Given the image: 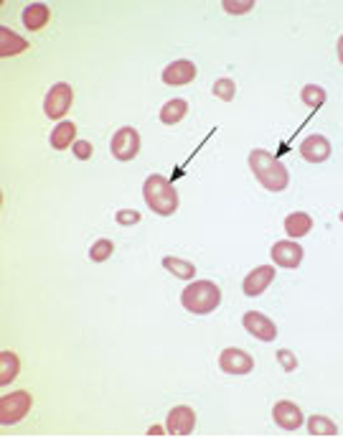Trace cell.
Masks as SVG:
<instances>
[{
	"instance_id": "cell-1",
	"label": "cell",
	"mask_w": 343,
	"mask_h": 438,
	"mask_svg": "<svg viewBox=\"0 0 343 438\" xmlns=\"http://www.w3.org/2000/svg\"><path fill=\"white\" fill-rule=\"evenodd\" d=\"M250 168L254 171L257 181L267 192H285L287 184H290L287 168H285L272 153L262 151V148H254V151L250 153Z\"/></svg>"
},
{
	"instance_id": "cell-2",
	"label": "cell",
	"mask_w": 343,
	"mask_h": 438,
	"mask_svg": "<svg viewBox=\"0 0 343 438\" xmlns=\"http://www.w3.org/2000/svg\"><path fill=\"white\" fill-rule=\"evenodd\" d=\"M143 199L160 217H171L179 209V192H176V186L165 179V176H160V173H153V176L145 179V184H143Z\"/></svg>"
},
{
	"instance_id": "cell-3",
	"label": "cell",
	"mask_w": 343,
	"mask_h": 438,
	"mask_svg": "<svg viewBox=\"0 0 343 438\" xmlns=\"http://www.w3.org/2000/svg\"><path fill=\"white\" fill-rule=\"evenodd\" d=\"M181 304H183L186 311L204 316V313H212L219 308L221 291L212 280H193L191 286H186L183 293H181Z\"/></svg>"
},
{
	"instance_id": "cell-4",
	"label": "cell",
	"mask_w": 343,
	"mask_h": 438,
	"mask_svg": "<svg viewBox=\"0 0 343 438\" xmlns=\"http://www.w3.org/2000/svg\"><path fill=\"white\" fill-rule=\"evenodd\" d=\"M31 411V395L23 390L0 398V425H13L23 420Z\"/></svg>"
},
{
	"instance_id": "cell-5",
	"label": "cell",
	"mask_w": 343,
	"mask_h": 438,
	"mask_svg": "<svg viewBox=\"0 0 343 438\" xmlns=\"http://www.w3.org/2000/svg\"><path fill=\"white\" fill-rule=\"evenodd\" d=\"M72 102H74V89L66 82H59V85H53L48 89L46 100H44V113H46V118L59 120L69 113Z\"/></svg>"
},
{
	"instance_id": "cell-6",
	"label": "cell",
	"mask_w": 343,
	"mask_h": 438,
	"mask_svg": "<svg viewBox=\"0 0 343 438\" xmlns=\"http://www.w3.org/2000/svg\"><path fill=\"white\" fill-rule=\"evenodd\" d=\"M140 133L135 127H119L117 133L112 135V143H110V151L117 161H132L140 153Z\"/></svg>"
},
{
	"instance_id": "cell-7",
	"label": "cell",
	"mask_w": 343,
	"mask_h": 438,
	"mask_svg": "<svg viewBox=\"0 0 343 438\" xmlns=\"http://www.w3.org/2000/svg\"><path fill=\"white\" fill-rule=\"evenodd\" d=\"M219 367L226 375H250L254 370V359L242 349H237V346H229V349L219 354Z\"/></svg>"
},
{
	"instance_id": "cell-8",
	"label": "cell",
	"mask_w": 343,
	"mask_h": 438,
	"mask_svg": "<svg viewBox=\"0 0 343 438\" xmlns=\"http://www.w3.org/2000/svg\"><path fill=\"white\" fill-rule=\"evenodd\" d=\"M242 324H245L247 332L254 339H259V342H275V337H278L275 321H270L259 311H247L245 316H242Z\"/></svg>"
},
{
	"instance_id": "cell-9",
	"label": "cell",
	"mask_w": 343,
	"mask_h": 438,
	"mask_svg": "<svg viewBox=\"0 0 343 438\" xmlns=\"http://www.w3.org/2000/svg\"><path fill=\"white\" fill-rule=\"evenodd\" d=\"M165 423H168V433L171 436H191L193 428H196V413L188 405H176L168 413Z\"/></svg>"
},
{
	"instance_id": "cell-10",
	"label": "cell",
	"mask_w": 343,
	"mask_h": 438,
	"mask_svg": "<svg viewBox=\"0 0 343 438\" xmlns=\"http://www.w3.org/2000/svg\"><path fill=\"white\" fill-rule=\"evenodd\" d=\"M303 258H305L303 247L297 245V242H292V239H280V242L272 245V260H275V265H280V268L292 270V268H297L303 263Z\"/></svg>"
},
{
	"instance_id": "cell-11",
	"label": "cell",
	"mask_w": 343,
	"mask_h": 438,
	"mask_svg": "<svg viewBox=\"0 0 343 438\" xmlns=\"http://www.w3.org/2000/svg\"><path fill=\"white\" fill-rule=\"evenodd\" d=\"M272 418H275V423L283 431H297L303 425V411L295 403H290V400H280L272 408Z\"/></svg>"
},
{
	"instance_id": "cell-12",
	"label": "cell",
	"mask_w": 343,
	"mask_h": 438,
	"mask_svg": "<svg viewBox=\"0 0 343 438\" xmlns=\"http://www.w3.org/2000/svg\"><path fill=\"white\" fill-rule=\"evenodd\" d=\"M196 80V64L188 59H179L168 64L163 69V82L171 87H181V85H191Z\"/></svg>"
},
{
	"instance_id": "cell-13",
	"label": "cell",
	"mask_w": 343,
	"mask_h": 438,
	"mask_svg": "<svg viewBox=\"0 0 343 438\" xmlns=\"http://www.w3.org/2000/svg\"><path fill=\"white\" fill-rule=\"evenodd\" d=\"M272 280H275V268L272 265H259V268H254L250 275H247L245 283H242V288H245V293L250 296V299H254V296H262V293L270 288Z\"/></svg>"
},
{
	"instance_id": "cell-14",
	"label": "cell",
	"mask_w": 343,
	"mask_h": 438,
	"mask_svg": "<svg viewBox=\"0 0 343 438\" xmlns=\"http://www.w3.org/2000/svg\"><path fill=\"white\" fill-rule=\"evenodd\" d=\"M300 156H303L308 163H323L330 158V143L323 135H311V138L303 140L300 146Z\"/></svg>"
},
{
	"instance_id": "cell-15",
	"label": "cell",
	"mask_w": 343,
	"mask_h": 438,
	"mask_svg": "<svg viewBox=\"0 0 343 438\" xmlns=\"http://www.w3.org/2000/svg\"><path fill=\"white\" fill-rule=\"evenodd\" d=\"M77 143V125L72 120H59V125L51 130V148L56 151H66Z\"/></svg>"
},
{
	"instance_id": "cell-16",
	"label": "cell",
	"mask_w": 343,
	"mask_h": 438,
	"mask_svg": "<svg viewBox=\"0 0 343 438\" xmlns=\"http://www.w3.org/2000/svg\"><path fill=\"white\" fill-rule=\"evenodd\" d=\"M313 230V219L311 214L305 212H290L287 217H285V232H287V237L292 239H300L305 237V234Z\"/></svg>"
},
{
	"instance_id": "cell-17",
	"label": "cell",
	"mask_w": 343,
	"mask_h": 438,
	"mask_svg": "<svg viewBox=\"0 0 343 438\" xmlns=\"http://www.w3.org/2000/svg\"><path fill=\"white\" fill-rule=\"evenodd\" d=\"M28 41L15 36L8 26H0V59H8V56H15V54L26 51Z\"/></svg>"
},
{
	"instance_id": "cell-18",
	"label": "cell",
	"mask_w": 343,
	"mask_h": 438,
	"mask_svg": "<svg viewBox=\"0 0 343 438\" xmlns=\"http://www.w3.org/2000/svg\"><path fill=\"white\" fill-rule=\"evenodd\" d=\"M48 18H51V13H48V6H44V3H31L23 11V26L28 31H41L48 23Z\"/></svg>"
},
{
	"instance_id": "cell-19",
	"label": "cell",
	"mask_w": 343,
	"mask_h": 438,
	"mask_svg": "<svg viewBox=\"0 0 343 438\" xmlns=\"http://www.w3.org/2000/svg\"><path fill=\"white\" fill-rule=\"evenodd\" d=\"M20 372V359L13 352H0V385H11Z\"/></svg>"
},
{
	"instance_id": "cell-20",
	"label": "cell",
	"mask_w": 343,
	"mask_h": 438,
	"mask_svg": "<svg viewBox=\"0 0 343 438\" xmlns=\"http://www.w3.org/2000/svg\"><path fill=\"white\" fill-rule=\"evenodd\" d=\"M186 113H188V102L186 100L165 102V105L160 107V123H163V125H176V123H181V120L186 118Z\"/></svg>"
},
{
	"instance_id": "cell-21",
	"label": "cell",
	"mask_w": 343,
	"mask_h": 438,
	"mask_svg": "<svg viewBox=\"0 0 343 438\" xmlns=\"http://www.w3.org/2000/svg\"><path fill=\"white\" fill-rule=\"evenodd\" d=\"M163 268L171 273V275H176V278H181V280H191L193 275H196V265H193V263L181 260V258H173V255L163 258Z\"/></svg>"
},
{
	"instance_id": "cell-22",
	"label": "cell",
	"mask_w": 343,
	"mask_h": 438,
	"mask_svg": "<svg viewBox=\"0 0 343 438\" xmlns=\"http://www.w3.org/2000/svg\"><path fill=\"white\" fill-rule=\"evenodd\" d=\"M308 431H311V436H336L338 425L325 415H311L308 418Z\"/></svg>"
},
{
	"instance_id": "cell-23",
	"label": "cell",
	"mask_w": 343,
	"mask_h": 438,
	"mask_svg": "<svg viewBox=\"0 0 343 438\" xmlns=\"http://www.w3.org/2000/svg\"><path fill=\"white\" fill-rule=\"evenodd\" d=\"M300 97H303V105L313 107V110H318V107H323L325 100H328V94H325L323 87L318 85H305L303 92H300Z\"/></svg>"
},
{
	"instance_id": "cell-24",
	"label": "cell",
	"mask_w": 343,
	"mask_h": 438,
	"mask_svg": "<svg viewBox=\"0 0 343 438\" xmlns=\"http://www.w3.org/2000/svg\"><path fill=\"white\" fill-rule=\"evenodd\" d=\"M112 253H115L112 239L99 237L97 242L89 247V260H92V263H105V260H110V255H112Z\"/></svg>"
},
{
	"instance_id": "cell-25",
	"label": "cell",
	"mask_w": 343,
	"mask_h": 438,
	"mask_svg": "<svg viewBox=\"0 0 343 438\" xmlns=\"http://www.w3.org/2000/svg\"><path fill=\"white\" fill-rule=\"evenodd\" d=\"M234 94H237V85H234V80L221 77V80L214 82V97H219V100H224V102H231L234 100Z\"/></svg>"
},
{
	"instance_id": "cell-26",
	"label": "cell",
	"mask_w": 343,
	"mask_h": 438,
	"mask_svg": "<svg viewBox=\"0 0 343 438\" xmlns=\"http://www.w3.org/2000/svg\"><path fill=\"white\" fill-rule=\"evenodd\" d=\"M140 212H135V209H119L117 214H115V222L122 227H130V225H138L140 222Z\"/></svg>"
},
{
	"instance_id": "cell-27",
	"label": "cell",
	"mask_w": 343,
	"mask_h": 438,
	"mask_svg": "<svg viewBox=\"0 0 343 438\" xmlns=\"http://www.w3.org/2000/svg\"><path fill=\"white\" fill-rule=\"evenodd\" d=\"M278 362H280V367H283L285 372H295L297 370V359H295V354H292L290 349H280Z\"/></svg>"
},
{
	"instance_id": "cell-28",
	"label": "cell",
	"mask_w": 343,
	"mask_h": 438,
	"mask_svg": "<svg viewBox=\"0 0 343 438\" xmlns=\"http://www.w3.org/2000/svg\"><path fill=\"white\" fill-rule=\"evenodd\" d=\"M72 151H74V156L79 161H89L92 158V143L89 140H77L72 146Z\"/></svg>"
},
{
	"instance_id": "cell-29",
	"label": "cell",
	"mask_w": 343,
	"mask_h": 438,
	"mask_svg": "<svg viewBox=\"0 0 343 438\" xmlns=\"http://www.w3.org/2000/svg\"><path fill=\"white\" fill-rule=\"evenodd\" d=\"M252 6H254L252 0H247V3H229V0H226L224 11H229V13H247V11H252Z\"/></svg>"
},
{
	"instance_id": "cell-30",
	"label": "cell",
	"mask_w": 343,
	"mask_h": 438,
	"mask_svg": "<svg viewBox=\"0 0 343 438\" xmlns=\"http://www.w3.org/2000/svg\"><path fill=\"white\" fill-rule=\"evenodd\" d=\"M338 61L343 64V36L338 39Z\"/></svg>"
},
{
	"instance_id": "cell-31",
	"label": "cell",
	"mask_w": 343,
	"mask_h": 438,
	"mask_svg": "<svg viewBox=\"0 0 343 438\" xmlns=\"http://www.w3.org/2000/svg\"><path fill=\"white\" fill-rule=\"evenodd\" d=\"M341 222H343V212H341Z\"/></svg>"
}]
</instances>
